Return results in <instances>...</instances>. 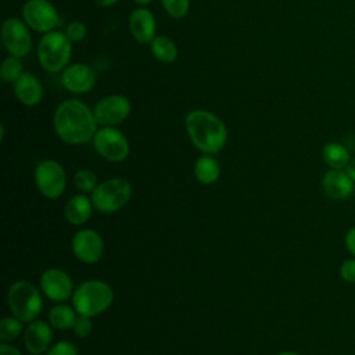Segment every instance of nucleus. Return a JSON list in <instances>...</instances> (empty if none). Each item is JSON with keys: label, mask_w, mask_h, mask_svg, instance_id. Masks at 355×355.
<instances>
[{"label": "nucleus", "mask_w": 355, "mask_h": 355, "mask_svg": "<svg viewBox=\"0 0 355 355\" xmlns=\"http://www.w3.org/2000/svg\"><path fill=\"white\" fill-rule=\"evenodd\" d=\"M93 111L79 100H67L54 112V129L60 139L68 144H83L97 132Z\"/></svg>", "instance_id": "obj_1"}, {"label": "nucleus", "mask_w": 355, "mask_h": 355, "mask_svg": "<svg viewBox=\"0 0 355 355\" xmlns=\"http://www.w3.org/2000/svg\"><path fill=\"white\" fill-rule=\"evenodd\" d=\"M186 130L193 144L205 154H215L223 148L227 130L220 118L205 110H194L186 116Z\"/></svg>", "instance_id": "obj_2"}, {"label": "nucleus", "mask_w": 355, "mask_h": 355, "mask_svg": "<svg viewBox=\"0 0 355 355\" xmlns=\"http://www.w3.org/2000/svg\"><path fill=\"white\" fill-rule=\"evenodd\" d=\"M114 300L112 288L101 280L83 282L72 294L73 308L79 315L96 316L110 308Z\"/></svg>", "instance_id": "obj_3"}, {"label": "nucleus", "mask_w": 355, "mask_h": 355, "mask_svg": "<svg viewBox=\"0 0 355 355\" xmlns=\"http://www.w3.org/2000/svg\"><path fill=\"white\" fill-rule=\"evenodd\" d=\"M11 313L22 322H32L42 312V295L28 280H17L11 284L7 294Z\"/></svg>", "instance_id": "obj_4"}, {"label": "nucleus", "mask_w": 355, "mask_h": 355, "mask_svg": "<svg viewBox=\"0 0 355 355\" xmlns=\"http://www.w3.org/2000/svg\"><path fill=\"white\" fill-rule=\"evenodd\" d=\"M71 40L62 32H47L39 42L37 57L40 65L49 72H58L67 67L71 58Z\"/></svg>", "instance_id": "obj_5"}, {"label": "nucleus", "mask_w": 355, "mask_h": 355, "mask_svg": "<svg viewBox=\"0 0 355 355\" xmlns=\"http://www.w3.org/2000/svg\"><path fill=\"white\" fill-rule=\"evenodd\" d=\"M130 194L132 187L126 179L111 178L98 183L90 198L94 209L108 214L123 208L130 200Z\"/></svg>", "instance_id": "obj_6"}, {"label": "nucleus", "mask_w": 355, "mask_h": 355, "mask_svg": "<svg viewBox=\"0 0 355 355\" xmlns=\"http://www.w3.org/2000/svg\"><path fill=\"white\" fill-rule=\"evenodd\" d=\"M35 182L46 198H58L67 187V175L61 164L54 159H43L35 168Z\"/></svg>", "instance_id": "obj_7"}, {"label": "nucleus", "mask_w": 355, "mask_h": 355, "mask_svg": "<svg viewBox=\"0 0 355 355\" xmlns=\"http://www.w3.org/2000/svg\"><path fill=\"white\" fill-rule=\"evenodd\" d=\"M96 151L111 162H121L129 155V143L122 132L112 126H104L93 137Z\"/></svg>", "instance_id": "obj_8"}, {"label": "nucleus", "mask_w": 355, "mask_h": 355, "mask_svg": "<svg viewBox=\"0 0 355 355\" xmlns=\"http://www.w3.org/2000/svg\"><path fill=\"white\" fill-rule=\"evenodd\" d=\"M22 15L28 26L36 32H51L58 24L57 10L47 0H28L22 8Z\"/></svg>", "instance_id": "obj_9"}, {"label": "nucleus", "mask_w": 355, "mask_h": 355, "mask_svg": "<svg viewBox=\"0 0 355 355\" xmlns=\"http://www.w3.org/2000/svg\"><path fill=\"white\" fill-rule=\"evenodd\" d=\"M1 40L6 50L15 57H25L32 47V37L24 22L18 18H7L1 26Z\"/></svg>", "instance_id": "obj_10"}, {"label": "nucleus", "mask_w": 355, "mask_h": 355, "mask_svg": "<svg viewBox=\"0 0 355 355\" xmlns=\"http://www.w3.org/2000/svg\"><path fill=\"white\" fill-rule=\"evenodd\" d=\"M130 112V103L125 96L112 94L101 98L94 110V118L98 125L114 126L128 118Z\"/></svg>", "instance_id": "obj_11"}, {"label": "nucleus", "mask_w": 355, "mask_h": 355, "mask_svg": "<svg viewBox=\"0 0 355 355\" xmlns=\"http://www.w3.org/2000/svg\"><path fill=\"white\" fill-rule=\"evenodd\" d=\"M73 255L83 263H96L103 257L104 243L101 236L92 229H82L72 239Z\"/></svg>", "instance_id": "obj_12"}, {"label": "nucleus", "mask_w": 355, "mask_h": 355, "mask_svg": "<svg viewBox=\"0 0 355 355\" xmlns=\"http://www.w3.org/2000/svg\"><path fill=\"white\" fill-rule=\"evenodd\" d=\"M40 287L47 298L57 302H62L73 294L72 279L58 268H50L42 273Z\"/></svg>", "instance_id": "obj_13"}, {"label": "nucleus", "mask_w": 355, "mask_h": 355, "mask_svg": "<svg viewBox=\"0 0 355 355\" xmlns=\"http://www.w3.org/2000/svg\"><path fill=\"white\" fill-rule=\"evenodd\" d=\"M61 82L69 92L86 93L96 83V72L86 64H73L64 69Z\"/></svg>", "instance_id": "obj_14"}, {"label": "nucleus", "mask_w": 355, "mask_h": 355, "mask_svg": "<svg viewBox=\"0 0 355 355\" xmlns=\"http://www.w3.org/2000/svg\"><path fill=\"white\" fill-rule=\"evenodd\" d=\"M322 187L327 197L333 200H345L355 191V182L349 178L347 171L330 169L323 175Z\"/></svg>", "instance_id": "obj_15"}, {"label": "nucleus", "mask_w": 355, "mask_h": 355, "mask_svg": "<svg viewBox=\"0 0 355 355\" xmlns=\"http://www.w3.org/2000/svg\"><path fill=\"white\" fill-rule=\"evenodd\" d=\"M51 327L43 320H32L24 333V344L31 355H42L47 352L51 344Z\"/></svg>", "instance_id": "obj_16"}, {"label": "nucleus", "mask_w": 355, "mask_h": 355, "mask_svg": "<svg viewBox=\"0 0 355 355\" xmlns=\"http://www.w3.org/2000/svg\"><path fill=\"white\" fill-rule=\"evenodd\" d=\"M129 29L139 43H151L155 37V18L147 8H137L129 17Z\"/></svg>", "instance_id": "obj_17"}, {"label": "nucleus", "mask_w": 355, "mask_h": 355, "mask_svg": "<svg viewBox=\"0 0 355 355\" xmlns=\"http://www.w3.org/2000/svg\"><path fill=\"white\" fill-rule=\"evenodd\" d=\"M14 93L22 104L36 105L43 97V87L35 75L22 73L14 82Z\"/></svg>", "instance_id": "obj_18"}, {"label": "nucleus", "mask_w": 355, "mask_h": 355, "mask_svg": "<svg viewBox=\"0 0 355 355\" xmlns=\"http://www.w3.org/2000/svg\"><path fill=\"white\" fill-rule=\"evenodd\" d=\"M93 208L94 207H93L92 198L83 194H76L69 198L65 207V218L72 225H76V226L83 225L90 219Z\"/></svg>", "instance_id": "obj_19"}, {"label": "nucleus", "mask_w": 355, "mask_h": 355, "mask_svg": "<svg viewBox=\"0 0 355 355\" xmlns=\"http://www.w3.org/2000/svg\"><path fill=\"white\" fill-rule=\"evenodd\" d=\"M196 179L202 184H212L220 176V165L211 155H201L194 164Z\"/></svg>", "instance_id": "obj_20"}, {"label": "nucleus", "mask_w": 355, "mask_h": 355, "mask_svg": "<svg viewBox=\"0 0 355 355\" xmlns=\"http://www.w3.org/2000/svg\"><path fill=\"white\" fill-rule=\"evenodd\" d=\"M322 157L326 165H329L331 169H344L351 161L347 147L337 141H330L324 144L322 150Z\"/></svg>", "instance_id": "obj_21"}, {"label": "nucleus", "mask_w": 355, "mask_h": 355, "mask_svg": "<svg viewBox=\"0 0 355 355\" xmlns=\"http://www.w3.org/2000/svg\"><path fill=\"white\" fill-rule=\"evenodd\" d=\"M49 320L53 327L58 330H68L73 327L76 320V313L71 306L60 304L50 309Z\"/></svg>", "instance_id": "obj_22"}, {"label": "nucleus", "mask_w": 355, "mask_h": 355, "mask_svg": "<svg viewBox=\"0 0 355 355\" xmlns=\"http://www.w3.org/2000/svg\"><path fill=\"white\" fill-rule=\"evenodd\" d=\"M153 55L162 62H173L178 58V49L175 43L165 36H155L151 42Z\"/></svg>", "instance_id": "obj_23"}, {"label": "nucleus", "mask_w": 355, "mask_h": 355, "mask_svg": "<svg viewBox=\"0 0 355 355\" xmlns=\"http://www.w3.org/2000/svg\"><path fill=\"white\" fill-rule=\"evenodd\" d=\"M22 333V320L18 318H3L0 322L1 343L14 341Z\"/></svg>", "instance_id": "obj_24"}, {"label": "nucleus", "mask_w": 355, "mask_h": 355, "mask_svg": "<svg viewBox=\"0 0 355 355\" xmlns=\"http://www.w3.org/2000/svg\"><path fill=\"white\" fill-rule=\"evenodd\" d=\"M22 73V64L19 61V57L10 55L3 61L0 75L4 82H15Z\"/></svg>", "instance_id": "obj_25"}, {"label": "nucleus", "mask_w": 355, "mask_h": 355, "mask_svg": "<svg viewBox=\"0 0 355 355\" xmlns=\"http://www.w3.org/2000/svg\"><path fill=\"white\" fill-rule=\"evenodd\" d=\"M73 184L78 190L83 193H93L94 189L98 186L97 183V176L94 172L89 169H80L73 175Z\"/></svg>", "instance_id": "obj_26"}, {"label": "nucleus", "mask_w": 355, "mask_h": 355, "mask_svg": "<svg viewBox=\"0 0 355 355\" xmlns=\"http://www.w3.org/2000/svg\"><path fill=\"white\" fill-rule=\"evenodd\" d=\"M166 12L173 18H182L187 14L190 0H161Z\"/></svg>", "instance_id": "obj_27"}, {"label": "nucleus", "mask_w": 355, "mask_h": 355, "mask_svg": "<svg viewBox=\"0 0 355 355\" xmlns=\"http://www.w3.org/2000/svg\"><path fill=\"white\" fill-rule=\"evenodd\" d=\"M72 329H73V333L78 337H80V338L87 337L92 333V329H93V323H92L90 316H85V315L76 316V320H75V324H73Z\"/></svg>", "instance_id": "obj_28"}, {"label": "nucleus", "mask_w": 355, "mask_h": 355, "mask_svg": "<svg viewBox=\"0 0 355 355\" xmlns=\"http://www.w3.org/2000/svg\"><path fill=\"white\" fill-rule=\"evenodd\" d=\"M46 355H78V348L69 341H60L50 347Z\"/></svg>", "instance_id": "obj_29"}, {"label": "nucleus", "mask_w": 355, "mask_h": 355, "mask_svg": "<svg viewBox=\"0 0 355 355\" xmlns=\"http://www.w3.org/2000/svg\"><path fill=\"white\" fill-rule=\"evenodd\" d=\"M65 35L68 36V39L71 42H79L85 37L86 35V25L83 22L79 21H73L67 26V32Z\"/></svg>", "instance_id": "obj_30"}, {"label": "nucleus", "mask_w": 355, "mask_h": 355, "mask_svg": "<svg viewBox=\"0 0 355 355\" xmlns=\"http://www.w3.org/2000/svg\"><path fill=\"white\" fill-rule=\"evenodd\" d=\"M340 276L348 283H355V258L345 259L340 265Z\"/></svg>", "instance_id": "obj_31"}, {"label": "nucleus", "mask_w": 355, "mask_h": 355, "mask_svg": "<svg viewBox=\"0 0 355 355\" xmlns=\"http://www.w3.org/2000/svg\"><path fill=\"white\" fill-rule=\"evenodd\" d=\"M344 243H345L347 251L355 258V226L351 227V229L345 233Z\"/></svg>", "instance_id": "obj_32"}, {"label": "nucleus", "mask_w": 355, "mask_h": 355, "mask_svg": "<svg viewBox=\"0 0 355 355\" xmlns=\"http://www.w3.org/2000/svg\"><path fill=\"white\" fill-rule=\"evenodd\" d=\"M0 355H22V354L17 347L7 344V343H1L0 344Z\"/></svg>", "instance_id": "obj_33"}, {"label": "nucleus", "mask_w": 355, "mask_h": 355, "mask_svg": "<svg viewBox=\"0 0 355 355\" xmlns=\"http://www.w3.org/2000/svg\"><path fill=\"white\" fill-rule=\"evenodd\" d=\"M345 171H347V173L349 175V178L355 182V158H352V159L349 161V164L347 165Z\"/></svg>", "instance_id": "obj_34"}, {"label": "nucleus", "mask_w": 355, "mask_h": 355, "mask_svg": "<svg viewBox=\"0 0 355 355\" xmlns=\"http://www.w3.org/2000/svg\"><path fill=\"white\" fill-rule=\"evenodd\" d=\"M118 1H119V0H96V3H97V4H100V6H103V7L112 6V4L118 3Z\"/></svg>", "instance_id": "obj_35"}, {"label": "nucleus", "mask_w": 355, "mask_h": 355, "mask_svg": "<svg viewBox=\"0 0 355 355\" xmlns=\"http://www.w3.org/2000/svg\"><path fill=\"white\" fill-rule=\"evenodd\" d=\"M276 355H301V354L293 352V351H286V352H279V354H276Z\"/></svg>", "instance_id": "obj_36"}, {"label": "nucleus", "mask_w": 355, "mask_h": 355, "mask_svg": "<svg viewBox=\"0 0 355 355\" xmlns=\"http://www.w3.org/2000/svg\"><path fill=\"white\" fill-rule=\"evenodd\" d=\"M136 3H139V4H148V3H151V0H135Z\"/></svg>", "instance_id": "obj_37"}]
</instances>
